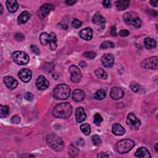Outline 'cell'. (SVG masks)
I'll return each instance as SVG.
<instances>
[{
	"instance_id": "cell-1",
	"label": "cell",
	"mask_w": 158,
	"mask_h": 158,
	"mask_svg": "<svg viewBox=\"0 0 158 158\" xmlns=\"http://www.w3.org/2000/svg\"><path fill=\"white\" fill-rule=\"evenodd\" d=\"M72 113V107L69 103H62L54 107L53 115L55 117L60 119H67Z\"/></svg>"
},
{
	"instance_id": "cell-2",
	"label": "cell",
	"mask_w": 158,
	"mask_h": 158,
	"mask_svg": "<svg viewBox=\"0 0 158 158\" xmlns=\"http://www.w3.org/2000/svg\"><path fill=\"white\" fill-rule=\"evenodd\" d=\"M71 90L66 84H59L55 87L53 91V97L59 100L67 99L70 95Z\"/></svg>"
},
{
	"instance_id": "cell-3",
	"label": "cell",
	"mask_w": 158,
	"mask_h": 158,
	"mask_svg": "<svg viewBox=\"0 0 158 158\" xmlns=\"http://www.w3.org/2000/svg\"><path fill=\"white\" fill-rule=\"evenodd\" d=\"M46 143L50 148L57 152L61 151L64 147L62 140L59 136L54 134H51L47 136Z\"/></svg>"
},
{
	"instance_id": "cell-4",
	"label": "cell",
	"mask_w": 158,
	"mask_h": 158,
	"mask_svg": "<svg viewBox=\"0 0 158 158\" xmlns=\"http://www.w3.org/2000/svg\"><path fill=\"white\" fill-rule=\"evenodd\" d=\"M135 142L130 139L120 140L116 143L115 149L120 154L127 153L135 146Z\"/></svg>"
},
{
	"instance_id": "cell-5",
	"label": "cell",
	"mask_w": 158,
	"mask_h": 158,
	"mask_svg": "<svg viewBox=\"0 0 158 158\" xmlns=\"http://www.w3.org/2000/svg\"><path fill=\"white\" fill-rule=\"evenodd\" d=\"M12 59L14 61L19 65H24L29 62V56L23 51H15L12 53Z\"/></svg>"
},
{
	"instance_id": "cell-6",
	"label": "cell",
	"mask_w": 158,
	"mask_h": 158,
	"mask_svg": "<svg viewBox=\"0 0 158 158\" xmlns=\"http://www.w3.org/2000/svg\"><path fill=\"white\" fill-rule=\"evenodd\" d=\"M141 66L145 69H157L158 66V58L156 56L150 57L141 62Z\"/></svg>"
},
{
	"instance_id": "cell-7",
	"label": "cell",
	"mask_w": 158,
	"mask_h": 158,
	"mask_svg": "<svg viewBox=\"0 0 158 158\" xmlns=\"http://www.w3.org/2000/svg\"><path fill=\"white\" fill-rule=\"evenodd\" d=\"M127 124L130 128L136 130L141 125V122L138 119L136 118L133 113H130L127 116Z\"/></svg>"
},
{
	"instance_id": "cell-8",
	"label": "cell",
	"mask_w": 158,
	"mask_h": 158,
	"mask_svg": "<svg viewBox=\"0 0 158 158\" xmlns=\"http://www.w3.org/2000/svg\"><path fill=\"white\" fill-rule=\"evenodd\" d=\"M69 72L71 75L70 80L73 83H78L80 82L82 78V73L79 68L75 66L72 65L69 67Z\"/></svg>"
},
{
	"instance_id": "cell-9",
	"label": "cell",
	"mask_w": 158,
	"mask_h": 158,
	"mask_svg": "<svg viewBox=\"0 0 158 158\" xmlns=\"http://www.w3.org/2000/svg\"><path fill=\"white\" fill-rule=\"evenodd\" d=\"M54 7L53 4L49 3L44 4L40 7L38 11V16L41 19H43L46 17L53 10H54Z\"/></svg>"
},
{
	"instance_id": "cell-10",
	"label": "cell",
	"mask_w": 158,
	"mask_h": 158,
	"mask_svg": "<svg viewBox=\"0 0 158 158\" xmlns=\"http://www.w3.org/2000/svg\"><path fill=\"white\" fill-rule=\"evenodd\" d=\"M101 62L104 67L107 68L112 67L114 64V57L110 53L105 54L101 57Z\"/></svg>"
},
{
	"instance_id": "cell-11",
	"label": "cell",
	"mask_w": 158,
	"mask_h": 158,
	"mask_svg": "<svg viewBox=\"0 0 158 158\" xmlns=\"http://www.w3.org/2000/svg\"><path fill=\"white\" fill-rule=\"evenodd\" d=\"M18 76L24 82H28L32 77V71L28 69H23L19 72Z\"/></svg>"
},
{
	"instance_id": "cell-12",
	"label": "cell",
	"mask_w": 158,
	"mask_h": 158,
	"mask_svg": "<svg viewBox=\"0 0 158 158\" xmlns=\"http://www.w3.org/2000/svg\"><path fill=\"white\" fill-rule=\"evenodd\" d=\"M124 95L123 90L119 87H115L111 88L110 91V96L112 99L117 100L122 98Z\"/></svg>"
},
{
	"instance_id": "cell-13",
	"label": "cell",
	"mask_w": 158,
	"mask_h": 158,
	"mask_svg": "<svg viewBox=\"0 0 158 158\" xmlns=\"http://www.w3.org/2000/svg\"><path fill=\"white\" fill-rule=\"evenodd\" d=\"M3 82L7 87L11 90H13L17 87L18 82L16 78L11 76H7L4 78Z\"/></svg>"
},
{
	"instance_id": "cell-14",
	"label": "cell",
	"mask_w": 158,
	"mask_h": 158,
	"mask_svg": "<svg viewBox=\"0 0 158 158\" xmlns=\"http://www.w3.org/2000/svg\"><path fill=\"white\" fill-rule=\"evenodd\" d=\"M36 86L40 90H44L49 87V82L44 76H39L36 81Z\"/></svg>"
},
{
	"instance_id": "cell-15",
	"label": "cell",
	"mask_w": 158,
	"mask_h": 158,
	"mask_svg": "<svg viewBox=\"0 0 158 158\" xmlns=\"http://www.w3.org/2000/svg\"><path fill=\"white\" fill-rule=\"evenodd\" d=\"M87 115L82 107H78L75 110V119L78 123H82L86 119Z\"/></svg>"
},
{
	"instance_id": "cell-16",
	"label": "cell",
	"mask_w": 158,
	"mask_h": 158,
	"mask_svg": "<svg viewBox=\"0 0 158 158\" xmlns=\"http://www.w3.org/2000/svg\"><path fill=\"white\" fill-rule=\"evenodd\" d=\"M80 37L85 40H90L93 38V30L90 27H87L79 32Z\"/></svg>"
},
{
	"instance_id": "cell-17",
	"label": "cell",
	"mask_w": 158,
	"mask_h": 158,
	"mask_svg": "<svg viewBox=\"0 0 158 158\" xmlns=\"http://www.w3.org/2000/svg\"><path fill=\"white\" fill-rule=\"evenodd\" d=\"M135 156L136 157H140V158L151 157V155L149 151L145 147H141L138 148L135 152Z\"/></svg>"
},
{
	"instance_id": "cell-18",
	"label": "cell",
	"mask_w": 158,
	"mask_h": 158,
	"mask_svg": "<svg viewBox=\"0 0 158 158\" xmlns=\"http://www.w3.org/2000/svg\"><path fill=\"white\" fill-rule=\"evenodd\" d=\"M85 97V92L80 89H76L74 91L72 94V98L77 102L82 101Z\"/></svg>"
},
{
	"instance_id": "cell-19",
	"label": "cell",
	"mask_w": 158,
	"mask_h": 158,
	"mask_svg": "<svg viewBox=\"0 0 158 158\" xmlns=\"http://www.w3.org/2000/svg\"><path fill=\"white\" fill-rule=\"evenodd\" d=\"M112 133L117 136H120V135H123L125 132V128L119 124H115L112 125Z\"/></svg>"
},
{
	"instance_id": "cell-20",
	"label": "cell",
	"mask_w": 158,
	"mask_h": 158,
	"mask_svg": "<svg viewBox=\"0 0 158 158\" xmlns=\"http://www.w3.org/2000/svg\"><path fill=\"white\" fill-rule=\"evenodd\" d=\"M30 17V14L28 11H23L18 17L17 22L19 24H24L27 22Z\"/></svg>"
},
{
	"instance_id": "cell-21",
	"label": "cell",
	"mask_w": 158,
	"mask_h": 158,
	"mask_svg": "<svg viewBox=\"0 0 158 158\" xmlns=\"http://www.w3.org/2000/svg\"><path fill=\"white\" fill-rule=\"evenodd\" d=\"M6 6L8 11L11 13L16 12L19 8V4L16 1H12V0H8V1H7Z\"/></svg>"
},
{
	"instance_id": "cell-22",
	"label": "cell",
	"mask_w": 158,
	"mask_h": 158,
	"mask_svg": "<svg viewBox=\"0 0 158 158\" xmlns=\"http://www.w3.org/2000/svg\"><path fill=\"white\" fill-rule=\"evenodd\" d=\"M144 44L146 49H151L154 48L156 46V41L150 37H146L144 40Z\"/></svg>"
},
{
	"instance_id": "cell-23",
	"label": "cell",
	"mask_w": 158,
	"mask_h": 158,
	"mask_svg": "<svg viewBox=\"0 0 158 158\" xmlns=\"http://www.w3.org/2000/svg\"><path fill=\"white\" fill-rule=\"evenodd\" d=\"M50 35V40L49 44L50 45V48L52 50H54L57 48V38L56 35L54 32H51Z\"/></svg>"
},
{
	"instance_id": "cell-24",
	"label": "cell",
	"mask_w": 158,
	"mask_h": 158,
	"mask_svg": "<svg viewBox=\"0 0 158 158\" xmlns=\"http://www.w3.org/2000/svg\"><path fill=\"white\" fill-rule=\"evenodd\" d=\"M93 22L96 25H102L106 22L105 18L99 14H96L93 18Z\"/></svg>"
},
{
	"instance_id": "cell-25",
	"label": "cell",
	"mask_w": 158,
	"mask_h": 158,
	"mask_svg": "<svg viewBox=\"0 0 158 158\" xmlns=\"http://www.w3.org/2000/svg\"><path fill=\"white\" fill-rule=\"evenodd\" d=\"M50 35L46 32L42 33L40 36V41L42 45H46L49 43Z\"/></svg>"
},
{
	"instance_id": "cell-26",
	"label": "cell",
	"mask_w": 158,
	"mask_h": 158,
	"mask_svg": "<svg viewBox=\"0 0 158 158\" xmlns=\"http://www.w3.org/2000/svg\"><path fill=\"white\" fill-rule=\"evenodd\" d=\"M136 15H134V14L132 12H126L124 14V20L125 21V22L128 24V25H130L132 22V21L133 20L134 18L136 17Z\"/></svg>"
},
{
	"instance_id": "cell-27",
	"label": "cell",
	"mask_w": 158,
	"mask_h": 158,
	"mask_svg": "<svg viewBox=\"0 0 158 158\" xmlns=\"http://www.w3.org/2000/svg\"><path fill=\"white\" fill-rule=\"evenodd\" d=\"M95 73L96 77L99 78L104 79V80H105V79L107 78V74L106 73V72L102 68L99 67V68L96 69L95 71Z\"/></svg>"
},
{
	"instance_id": "cell-28",
	"label": "cell",
	"mask_w": 158,
	"mask_h": 158,
	"mask_svg": "<svg viewBox=\"0 0 158 158\" xmlns=\"http://www.w3.org/2000/svg\"><path fill=\"white\" fill-rule=\"evenodd\" d=\"M117 8L119 11H124L129 6V1H117L116 2Z\"/></svg>"
},
{
	"instance_id": "cell-29",
	"label": "cell",
	"mask_w": 158,
	"mask_h": 158,
	"mask_svg": "<svg viewBox=\"0 0 158 158\" xmlns=\"http://www.w3.org/2000/svg\"><path fill=\"white\" fill-rule=\"evenodd\" d=\"M106 96V92L105 90L103 89H99L96 91L95 93L94 97L97 100H102Z\"/></svg>"
},
{
	"instance_id": "cell-30",
	"label": "cell",
	"mask_w": 158,
	"mask_h": 158,
	"mask_svg": "<svg viewBox=\"0 0 158 158\" xmlns=\"http://www.w3.org/2000/svg\"><path fill=\"white\" fill-rule=\"evenodd\" d=\"M0 111H1V114L0 117L1 118L6 117L9 114V107L7 106H0Z\"/></svg>"
},
{
	"instance_id": "cell-31",
	"label": "cell",
	"mask_w": 158,
	"mask_h": 158,
	"mask_svg": "<svg viewBox=\"0 0 158 158\" xmlns=\"http://www.w3.org/2000/svg\"><path fill=\"white\" fill-rule=\"evenodd\" d=\"M80 130L85 135H89L91 133L90 125L88 124H83L80 125Z\"/></svg>"
},
{
	"instance_id": "cell-32",
	"label": "cell",
	"mask_w": 158,
	"mask_h": 158,
	"mask_svg": "<svg viewBox=\"0 0 158 158\" xmlns=\"http://www.w3.org/2000/svg\"><path fill=\"white\" fill-rule=\"evenodd\" d=\"M69 152V154H70V156L75 157L78 154V149H77V148L76 147L75 145H74L72 144L70 146Z\"/></svg>"
},
{
	"instance_id": "cell-33",
	"label": "cell",
	"mask_w": 158,
	"mask_h": 158,
	"mask_svg": "<svg viewBox=\"0 0 158 158\" xmlns=\"http://www.w3.org/2000/svg\"><path fill=\"white\" fill-rule=\"evenodd\" d=\"M93 118H94V120H93V121H94V123L98 126H99L100 125H101V122L103 121V119L102 116H101V114L99 113H96Z\"/></svg>"
},
{
	"instance_id": "cell-34",
	"label": "cell",
	"mask_w": 158,
	"mask_h": 158,
	"mask_svg": "<svg viewBox=\"0 0 158 158\" xmlns=\"http://www.w3.org/2000/svg\"><path fill=\"white\" fill-rule=\"evenodd\" d=\"M114 46H115L114 43L111 41H106L103 42L101 45V48H103V49L111 48H114Z\"/></svg>"
},
{
	"instance_id": "cell-35",
	"label": "cell",
	"mask_w": 158,
	"mask_h": 158,
	"mask_svg": "<svg viewBox=\"0 0 158 158\" xmlns=\"http://www.w3.org/2000/svg\"><path fill=\"white\" fill-rule=\"evenodd\" d=\"M91 140L95 146H99L101 145V140L99 136L98 135H93L91 137Z\"/></svg>"
},
{
	"instance_id": "cell-36",
	"label": "cell",
	"mask_w": 158,
	"mask_h": 158,
	"mask_svg": "<svg viewBox=\"0 0 158 158\" xmlns=\"http://www.w3.org/2000/svg\"><path fill=\"white\" fill-rule=\"evenodd\" d=\"M96 53L93 51H87L83 53V56H85V57H87V58H88L90 59H94L96 57Z\"/></svg>"
},
{
	"instance_id": "cell-37",
	"label": "cell",
	"mask_w": 158,
	"mask_h": 158,
	"mask_svg": "<svg viewBox=\"0 0 158 158\" xmlns=\"http://www.w3.org/2000/svg\"><path fill=\"white\" fill-rule=\"evenodd\" d=\"M82 25V22L81 21L78 20L77 19H74L72 22V25L75 28H80Z\"/></svg>"
},
{
	"instance_id": "cell-38",
	"label": "cell",
	"mask_w": 158,
	"mask_h": 158,
	"mask_svg": "<svg viewBox=\"0 0 158 158\" xmlns=\"http://www.w3.org/2000/svg\"><path fill=\"white\" fill-rule=\"evenodd\" d=\"M11 122L12 124H18L20 123V118L18 116H14L11 118Z\"/></svg>"
},
{
	"instance_id": "cell-39",
	"label": "cell",
	"mask_w": 158,
	"mask_h": 158,
	"mask_svg": "<svg viewBox=\"0 0 158 158\" xmlns=\"http://www.w3.org/2000/svg\"><path fill=\"white\" fill-rule=\"evenodd\" d=\"M24 98L27 101H32L33 99V95L30 92H27L24 95Z\"/></svg>"
},
{
	"instance_id": "cell-40",
	"label": "cell",
	"mask_w": 158,
	"mask_h": 158,
	"mask_svg": "<svg viewBox=\"0 0 158 158\" xmlns=\"http://www.w3.org/2000/svg\"><path fill=\"white\" fill-rule=\"evenodd\" d=\"M130 88L132 89V90L134 92H137L139 90V85L138 83H132L130 85Z\"/></svg>"
},
{
	"instance_id": "cell-41",
	"label": "cell",
	"mask_w": 158,
	"mask_h": 158,
	"mask_svg": "<svg viewBox=\"0 0 158 158\" xmlns=\"http://www.w3.org/2000/svg\"><path fill=\"white\" fill-rule=\"evenodd\" d=\"M15 38L17 41H22L24 40V36L21 33H16L15 34Z\"/></svg>"
},
{
	"instance_id": "cell-42",
	"label": "cell",
	"mask_w": 158,
	"mask_h": 158,
	"mask_svg": "<svg viewBox=\"0 0 158 158\" xmlns=\"http://www.w3.org/2000/svg\"><path fill=\"white\" fill-rule=\"evenodd\" d=\"M129 34H130V32H129L126 29H124V30H122L119 32V35L120 36H121V37H127L128 35H129Z\"/></svg>"
},
{
	"instance_id": "cell-43",
	"label": "cell",
	"mask_w": 158,
	"mask_h": 158,
	"mask_svg": "<svg viewBox=\"0 0 158 158\" xmlns=\"http://www.w3.org/2000/svg\"><path fill=\"white\" fill-rule=\"evenodd\" d=\"M30 48L32 49V51L33 53H34L35 54L38 55L40 54V50L38 49V48L37 46H35V45H31L30 46Z\"/></svg>"
},
{
	"instance_id": "cell-44",
	"label": "cell",
	"mask_w": 158,
	"mask_h": 158,
	"mask_svg": "<svg viewBox=\"0 0 158 158\" xmlns=\"http://www.w3.org/2000/svg\"><path fill=\"white\" fill-rule=\"evenodd\" d=\"M103 6L106 8H110L111 6L110 1H108V0H106V1H104L103 2Z\"/></svg>"
},
{
	"instance_id": "cell-45",
	"label": "cell",
	"mask_w": 158,
	"mask_h": 158,
	"mask_svg": "<svg viewBox=\"0 0 158 158\" xmlns=\"http://www.w3.org/2000/svg\"><path fill=\"white\" fill-rule=\"evenodd\" d=\"M111 34L112 36H114V37H116L117 35V33L116 32V28L115 27H112L111 29Z\"/></svg>"
},
{
	"instance_id": "cell-46",
	"label": "cell",
	"mask_w": 158,
	"mask_h": 158,
	"mask_svg": "<svg viewBox=\"0 0 158 158\" xmlns=\"http://www.w3.org/2000/svg\"><path fill=\"white\" fill-rule=\"evenodd\" d=\"M150 4H151V6H153L154 7H157V4H158V1H157V0H153V1H150Z\"/></svg>"
},
{
	"instance_id": "cell-47",
	"label": "cell",
	"mask_w": 158,
	"mask_h": 158,
	"mask_svg": "<svg viewBox=\"0 0 158 158\" xmlns=\"http://www.w3.org/2000/svg\"><path fill=\"white\" fill-rule=\"evenodd\" d=\"M76 2H77L76 1H70V0H68V1H65V3L67 5L72 6V5H73L74 4H75Z\"/></svg>"
},
{
	"instance_id": "cell-48",
	"label": "cell",
	"mask_w": 158,
	"mask_h": 158,
	"mask_svg": "<svg viewBox=\"0 0 158 158\" xmlns=\"http://www.w3.org/2000/svg\"><path fill=\"white\" fill-rule=\"evenodd\" d=\"M98 157H108L109 155L106 154L104 153H101L99 154V155H98Z\"/></svg>"
},
{
	"instance_id": "cell-49",
	"label": "cell",
	"mask_w": 158,
	"mask_h": 158,
	"mask_svg": "<svg viewBox=\"0 0 158 158\" xmlns=\"http://www.w3.org/2000/svg\"><path fill=\"white\" fill-rule=\"evenodd\" d=\"M79 65H80V66H81L82 67H84L87 66V64H86V62L84 61H81L80 63H79Z\"/></svg>"
},
{
	"instance_id": "cell-50",
	"label": "cell",
	"mask_w": 158,
	"mask_h": 158,
	"mask_svg": "<svg viewBox=\"0 0 158 158\" xmlns=\"http://www.w3.org/2000/svg\"><path fill=\"white\" fill-rule=\"evenodd\" d=\"M20 157H35L33 155H22V156H20Z\"/></svg>"
},
{
	"instance_id": "cell-51",
	"label": "cell",
	"mask_w": 158,
	"mask_h": 158,
	"mask_svg": "<svg viewBox=\"0 0 158 158\" xmlns=\"http://www.w3.org/2000/svg\"><path fill=\"white\" fill-rule=\"evenodd\" d=\"M0 7H1V14H2L3 13V6H2V4H0Z\"/></svg>"
},
{
	"instance_id": "cell-52",
	"label": "cell",
	"mask_w": 158,
	"mask_h": 158,
	"mask_svg": "<svg viewBox=\"0 0 158 158\" xmlns=\"http://www.w3.org/2000/svg\"><path fill=\"white\" fill-rule=\"evenodd\" d=\"M155 149H156V152L157 153V143H156L155 145Z\"/></svg>"
}]
</instances>
